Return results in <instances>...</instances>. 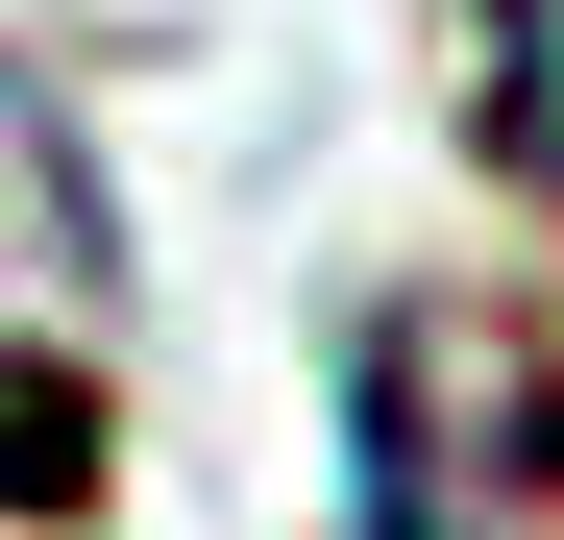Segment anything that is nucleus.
I'll use <instances>...</instances> for the list:
<instances>
[{
    "label": "nucleus",
    "mask_w": 564,
    "mask_h": 540,
    "mask_svg": "<svg viewBox=\"0 0 564 540\" xmlns=\"http://www.w3.org/2000/svg\"><path fill=\"white\" fill-rule=\"evenodd\" d=\"M344 492L368 540H564V369L491 320H393L344 369Z\"/></svg>",
    "instance_id": "1"
},
{
    "label": "nucleus",
    "mask_w": 564,
    "mask_h": 540,
    "mask_svg": "<svg viewBox=\"0 0 564 540\" xmlns=\"http://www.w3.org/2000/svg\"><path fill=\"white\" fill-rule=\"evenodd\" d=\"M74 320V295H123V222H99V172H74V123L25 99V74H0V320Z\"/></svg>",
    "instance_id": "2"
}]
</instances>
